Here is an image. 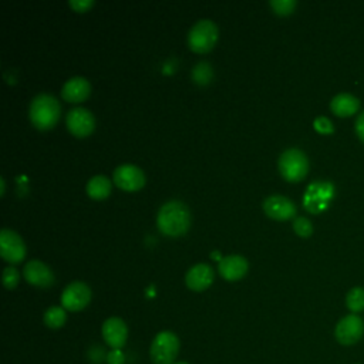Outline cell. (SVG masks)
Instances as JSON below:
<instances>
[{"label":"cell","mask_w":364,"mask_h":364,"mask_svg":"<svg viewBox=\"0 0 364 364\" xmlns=\"http://www.w3.org/2000/svg\"><path fill=\"white\" fill-rule=\"evenodd\" d=\"M180 353V338L172 331H161L151 343L150 355L154 364H174Z\"/></svg>","instance_id":"5"},{"label":"cell","mask_w":364,"mask_h":364,"mask_svg":"<svg viewBox=\"0 0 364 364\" xmlns=\"http://www.w3.org/2000/svg\"><path fill=\"white\" fill-rule=\"evenodd\" d=\"M69 5L77 12H86L94 5V2L93 0H70Z\"/></svg>","instance_id":"27"},{"label":"cell","mask_w":364,"mask_h":364,"mask_svg":"<svg viewBox=\"0 0 364 364\" xmlns=\"http://www.w3.org/2000/svg\"><path fill=\"white\" fill-rule=\"evenodd\" d=\"M293 229L302 238H309L313 233L311 222L307 218H303V216H299L293 221Z\"/></svg>","instance_id":"24"},{"label":"cell","mask_w":364,"mask_h":364,"mask_svg":"<svg viewBox=\"0 0 364 364\" xmlns=\"http://www.w3.org/2000/svg\"><path fill=\"white\" fill-rule=\"evenodd\" d=\"M360 107V101L358 99H355L354 96L351 94H347V93H341V94H337L331 103H330V109L331 111L338 116V117H350L353 114L357 113Z\"/></svg>","instance_id":"18"},{"label":"cell","mask_w":364,"mask_h":364,"mask_svg":"<svg viewBox=\"0 0 364 364\" xmlns=\"http://www.w3.org/2000/svg\"><path fill=\"white\" fill-rule=\"evenodd\" d=\"M248 260L241 255H229L219 260L218 272L221 276L229 282L242 279L248 272Z\"/></svg>","instance_id":"16"},{"label":"cell","mask_w":364,"mask_h":364,"mask_svg":"<svg viewBox=\"0 0 364 364\" xmlns=\"http://www.w3.org/2000/svg\"><path fill=\"white\" fill-rule=\"evenodd\" d=\"M346 304L353 313L364 310V289L353 287L346 296Z\"/></svg>","instance_id":"21"},{"label":"cell","mask_w":364,"mask_h":364,"mask_svg":"<svg viewBox=\"0 0 364 364\" xmlns=\"http://www.w3.org/2000/svg\"><path fill=\"white\" fill-rule=\"evenodd\" d=\"M214 277L215 272L208 263H198L187 272L185 283L191 290L202 292L212 285Z\"/></svg>","instance_id":"15"},{"label":"cell","mask_w":364,"mask_h":364,"mask_svg":"<svg viewBox=\"0 0 364 364\" xmlns=\"http://www.w3.org/2000/svg\"><path fill=\"white\" fill-rule=\"evenodd\" d=\"M0 187H2V191H0V195H5V180L0 178Z\"/></svg>","instance_id":"30"},{"label":"cell","mask_w":364,"mask_h":364,"mask_svg":"<svg viewBox=\"0 0 364 364\" xmlns=\"http://www.w3.org/2000/svg\"><path fill=\"white\" fill-rule=\"evenodd\" d=\"M364 333V324L363 320L355 314H348L343 317L334 330V336L337 341L343 346H351L355 344Z\"/></svg>","instance_id":"10"},{"label":"cell","mask_w":364,"mask_h":364,"mask_svg":"<svg viewBox=\"0 0 364 364\" xmlns=\"http://www.w3.org/2000/svg\"><path fill=\"white\" fill-rule=\"evenodd\" d=\"M218 26L209 19L198 21L188 33V45L197 53L209 52L218 40Z\"/></svg>","instance_id":"4"},{"label":"cell","mask_w":364,"mask_h":364,"mask_svg":"<svg viewBox=\"0 0 364 364\" xmlns=\"http://www.w3.org/2000/svg\"><path fill=\"white\" fill-rule=\"evenodd\" d=\"M314 128L316 131H319L320 134H331L334 131L333 124L329 118L326 117H319L314 120Z\"/></svg>","instance_id":"26"},{"label":"cell","mask_w":364,"mask_h":364,"mask_svg":"<svg viewBox=\"0 0 364 364\" xmlns=\"http://www.w3.org/2000/svg\"><path fill=\"white\" fill-rule=\"evenodd\" d=\"M60 110V104L55 96L40 93L31 103L29 117L36 128L49 130L59 121Z\"/></svg>","instance_id":"2"},{"label":"cell","mask_w":364,"mask_h":364,"mask_svg":"<svg viewBox=\"0 0 364 364\" xmlns=\"http://www.w3.org/2000/svg\"><path fill=\"white\" fill-rule=\"evenodd\" d=\"M124 361H126V357H124L121 350H111L107 354V363L109 364H124Z\"/></svg>","instance_id":"28"},{"label":"cell","mask_w":364,"mask_h":364,"mask_svg":"<svg viewBox=\"0 0 364 364\" xmlns=\"http://www.w3.org/2000/svg\"><path fill=\"white\" fill-rule=\"evenodd\" d=\"M92 86L86 77L76 76L69 79L63 89H62V97L69 103H80L86 100L90 96Z\"/></svg>","instance_id":"17"},{"label":"cell","mask_w":364,"mask_h":364,"mask_svg":"<svg viewBox=\"0 0 364 364\" xmlns=\"http://www.w3.org/2000/svg\"><path fill=\"white\" fill-rule=\"evenodd\" d=\"M212 258H216V259H219V260L222 259V258L219 256V253H218V252H214V253H212Z\"/></svg>","instance_id":"31"},{"label":"cell","mask_w":364,"mask_h":364,"mask_svg":"<svg viewBox=\"0 0 364 364\" xmlns=\"http://www.w3.org/2000/svg\"><path fill=\"white\" fill-rule=\"evenodd\" d=\"M277 167L280 175L289 182H297L307 175L309 161L303 151L299 148H289L279 157Z\"/></svg>","instance_id":"3"},{"label":"cell","mask_w":364,"mask_h":364,"mask_svg":"<svg viewBox=\"0 0 364 364\" xmlns=\"http://www.w3.org/2000/svg\"><path fill=\"white\" fill-rule=\"evenodd\" d=\"M19 279H21V275H19L16 268L8 266L4 270V285H5L6 289H9V290L15 289L18 286V283H19Z\"/></svg>","instance_id":"25"},{"label":"cell","mask_w":364,"mask_h":364,"mask_svg":"<svg viewBox=\"0 0 364 364\" xmlns=\"http://www.w3.org/2000/svg\"><path fill=\"white\" fill-rule=\"evenodd\" d=\"M86 191L93 199H104L111 192V181L106 175H96L89 180Z\"/></svg>","instance_id":"19"},{"label":"cell","mask_w":364,"mask_h":364,"mask_svg":"<svg viewBox=\"0 0 364 364\" xmlns=\"http://www.w3.org/2000/svg\"><path fill=\"white\" fill-rule=\"evenodd\" d=\"M270 8L282 16L290 15L296 8V0H270Z\"/></svg>","instance_id":"23"},{"label":"cell","mask_w":364,"mask_h":364,"mask_svg":"<svg viewBox=\"0 0 364 364\" xmlns=\"http://www.w3.org/2000/svg\"><path fill=\"white\" fill-rule=\"evenodd\" d=\"M66 123H67V128L69 131L76 136V137H87L89 134L93 133L94 126H96V120L94 116L92 114V111H89L84 107H75L67 113L66 117Z\"/></svg>","instance_id":"11"},{"label":"cell","mask_w":364,"mask_h":364,"mask_svg":"<svg viewBox=\"0 0 364 364\" xmlns=\"http://www.w3.org/2000/svg\"><path fill=\"white\" fill-rule=\"evenodd\" d=\"M25 279L38 287H50L55 283V273L52 269L39 259H33L25 265Z\"/></svg>","instance_id":"14"},{"label":"cell","mask_w":364,"mask_h":364,"mask_svg":"<svg viewBox=\"0 0 364 364\" xmlns=\"http://www.w3.org/2000/svg\"><path fill=\"white\" fill-rule=\"evenodd\" d=\"M212 76H214V70L208 62H199L192 69V79L198 84H208L212 80Z\"/></svg>","instance_id":"22"},{"label":"cell","mask_w":364,"mask_h":364,"mask_svg":"<svg viewBox=\"0 0 364 364\" xmlns=\"http://www.w3.org/2000/svg\"><path fill=\"white\" fill-rule=\"evenodd\" d=\"M174 364H189V363H185V361H178V363H174Z\"/></svg>","instance_id":"32"},{"label":"cell","mask_w":364,"mask_h":364,"mask_svg":"<svg viewBox=\"0 0 364 364\" xmlns=\"http://www.w3.org/2000/svg\"><path fill=\"white\" fill-rule=\"evenodd\" d=\"M67 314H66V309L65 307H59V306H52L46 310L45 313V324L50 329H60L65 323H66Z\"/></svg>","instance_id":"20"},{"label":"cell","mask_w":364,"mask_h":364,"mask_svg":"<svg viewBox=\"0 0 364 364\" xmlns=\"http://www.w3.org/2000/svg\"><path fill=\"white\" fill-rule=\"evenodd\" d=\"M114 184L124 191H138L145 184V175L143 170L133 164H123L113 172Z\"/></svg>","instance_id":"9"},{"label":"cell","mask_w":364,"mask_h":364,"mask_svg":"<svg viewBox=\"0 0 364 364\" xmlns=\"http://www.w3.org/2000/svg\"><path fill=\"white\" fill-rule=\"evenodd\" d=\"M92 300V289L84 282H72L62 293V306L69 311L83 310Z\"/></svg>","instance_id":"8"},{"label":"cell","mask_w":364,"mask_h":364,"mask_svg":"<svg viewBox=\"0 0 364 364\" xmlns=\"http://www.w3.org/2000/svg\"><path fill=\"white\" fill-rule=\"evenodd\" d=\"M334 195V187L327 181L311 182L303 197V206L310 214H320L327 209L329 202Z\"/></svg>","instance_id":"6"},{"label":"cell","mask_w":364,"mask_h":364,"mask_svg":"<svg viewBox=\"0 0 364 364\" xmlns=\"http://www.w3.org/2000/svg\"><path fill=\"white\" fill-rule=\"evenodd\" d=\"M101 333H103L104 341L113 350H121L128 337V327L123 319L110 317L103 323Z\"/></svg>","instance_id":"12"},{"label":"cell","mask_w":364,"mask_h":364,"mask_svg":"<svg viewBox=\"0 0 364 364\" xmlns=\"http://www.w3.org/2000/svg\"><path fill=\"white\" fill-rule=\"evenodd\" d=\"M191 225V212L188 206L177 199L165 202L157 215V226L167 236H181L187 233Z\"/></svg>","instance_id":"1"},{"label":"cell","mask_w":364,"mask_h":364,"mask_svg":"<svg viewBox=\"0 0 364 364\" xmlns=\"http://www.w3.org/2000/svg\"><path fill=\"white\" fill-rule=\"evenodd\" d=\"M0 255L9 263H19L26 256V245L19 233L4 228L0 231Z\"/></svg>","instance_id":"7"},{"label":"cell","mask_w":364,"mask_h":364,"mask_svg":"<svg viewBox=\"0 0 364 364\" xmlns=\"http://www.w3.org/2000/svg\"><path fill=\"white\" fill-rule=\"evenodd\" d=\"M265 214L276 221H287L296 215V205L286 197L282 195H270L263 204Z\"/></svg>","instance_id":"13"},{"label":"cell","mask_w":364,"mask_h":364,"mask_svg":"<svg viewBox=\"0 0 364 364\" xmlns=\"http://www.w3.org/2000/svg\"><path fill=\"white\" fill-rule=\"evenodd\" d=\"M355 133H357L358 138L364 143V113L360 114L355 121Z\"/></svg>","instance_id":"29"}]
</instances>
